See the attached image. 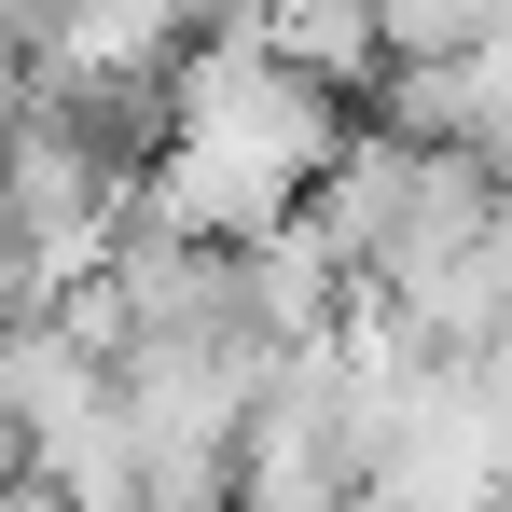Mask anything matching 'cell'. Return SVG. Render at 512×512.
<instances>
[{
	"mask_svg": "<svg viewBox=\"0 0 512 512\" xmlns=\"http://www.w3.org/2000/svg\"><path fill=\"white\" fill-rule=\"evenodd\" d=\"M333 153H346L333 84L277 28H208L167 84V139H153V180H139V222L263 250V236L305 222V194L333 180Z\"/></svg>",
	"mask_w": 512,
	"mask_h": 512,
	"instance_id": "1",
	"label": "cell"
},
{
	"mask_svg": "<svg viewBox=\"0 0 512 512\" xmlns=\"http://www.w3.org/2000/svg\"><path fill=\"white\" fill-rule=\"evenodd\" d=\"M402 84H416V139H457V153L512 167V14L471 42V56H443V70H402Z\"/></svg>",
	"mask_w": 512,
	"mask_h": 512,
	"instance_id": "2",
	"label": "cell"
},
{
	"mask_svg": "<svg viewBox=\"0 0 512 512\" xmlns=\"http://www.w3.org/2000/svg\"><path fill=\"white\" fill-rule=\"evenodd\" d=\"M499 14H512V0H374V28H388V70H443V56H471Z\"/></svg>",
	"mask_w": 512,
	"mask_h": 512,
	"instance_id": "3",
	"label": "cell"
},
{
	"mask_svg": "<svg viewBox=\"0 0 512 512\" xmlns=\"http://www.w3.org/2000/svg\"><path fill=\"white\" fill-rule=\"evenodd\" d=\"M42 305V263H28V236H14V208H0V333Z\"/></svg>",
	"mask_w": 512,
	"mask_h": 512,
	"instance_id": "4",
	"label": "cell"
},
{
	"mask_svg": "<svg viewBox=\"0 0 512 512\" xmlns=\"http://www.w3.org/2000/svg\"><path fill=\"white\" fill-rule=\"evenodd\" d=\"M0 512H84L70 485H42V471H0Z\"/></svg>",
	"mask_w": 512,
	"mask_h": 512,
	"instance_id": "5",
	"label": "cell"
}]
</instances>
